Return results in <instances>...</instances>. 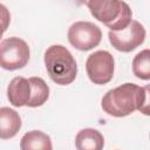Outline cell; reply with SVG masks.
Instances as JSON below:
<instances>
[{"mask_svg":"<svg viewBox=\"0 0 150 150\" xmlns=\"http://www.w3.org/2000/svg\"><path fill=\"white\" fill-rule=\"evenodd\" d=\"M149 86L124 83L110 89L102 97V109L110 116L124 117L135 110L149 115Z\"/></svg>","mask_w":150,"mask_h":150,"instance_id":"obj_1","label":"cell"},{"mask_svg":"<svg viewBox=\"0 0 150 150\" xmlns=\"http://www.w3.org/2000/svg\"><path fill=\"white\" fill-rule=\"evenodd\" d=\"M43 60L49 77L56 84L68 86L76 79L77 63L64 46L53 45L48 47Z\"/></svg>","mask_w":150,"mask_h":150,"instance_id":"obj_2","label":"cell"},{"mask_svg":"<svg viewBox=\"0 0 150 150\" xmlns=\"http://www.w3.org/2000/svg\"><path fill=\"white\" fill-rule=\"evenodd\" d=\"M91 15L104 23L110 30L117 32L124 29L132 18L129 5L118 0H91L86 2Z\"/></svg>","mask_w":150,"mask_h":150,"instance_id":"obj_3","label":"cell"},{"mask_svg":"<svg viewBox=\"0 0 150 150\" xmlns=\"http://www.w3.org/2000/svg\"><path fill=\"white\" fill-rule=\"evenodd\" d=\"M29 61V47L20 38L12 36L0 42V67L6 70L23 68Z\"/></svg>","mask_w":150,"mask_h":150,"instance_id":"obj_4","label":"cell"},{"mask_svg":"<svg viewBox=\"0 0 150 150\" xmlns=\"http://www.w3.org/2000/svg\"><path fill=\"white\" fill-rule=\"evenodd\" d=\"M102 40L101 28L89 21H77L68 29L69 43L82 52H87L97 47Z\"/></svg>","mask_w":150,"mask_h":150,"instance_id":"obj_5","label":"cell"},{"mask_svg":"<svg viewBox=\"0 0 150 150\" xmlns=\"http://www.w3.org/2000/svg\"><path fill=\"white\" fill-rule=\"evenodd\" d=\"M114 56L107 50H97L90 54L86 61V70L89 80L95 84H107L114 76Z\"/></svg>","mask_w":150,"mask_h":150,"instance_id":"obj_6","label":"cell"},{"mask_svg":"<svg viewBox=\"0 0 150 150\" xmlns=\"http://www.w3.org/2000/svg\"><path fill=\"white\" fill-rule=\"evenodd\" d=\"M109 41L111 46L123 53H129L141 46L145 40V29L143 25H141L136 20H131V22L122 30L108 33Z\"/></svg>","mask_w":150,"mask_h":150,"instance_id":"obj_7","label":"cell"},{"mask_svg":"<svg viewBox=\"0 0 150 150\" xmlns=\"http://www.w3.org/2000/svg\"><path fill=\"white\" fill-rule=\"evenodd\" d=\"M32 95V87L29 80L22 76L14 77L7 87V97L12 105L25 107L28 104Z\"/></svg>","mask_w":150,"mask_h":150,"instance_id":"obj_8","label":"cell"},{"mask_svg":"<svg viewBox=\"0 0 150 150\" xmlns=\"http://www.w3.org/2000/svg\"><path fill=\"white\" fill-rule=\"evenodd\" d=\"M21 128V117L19 114L9 108H0V139L13 138Z\"/></svg>","mask_w":150,"mask_h":150,"instance_id":"obj_9","label":"cell"},{"mask_svg":"<svg viewBox=\"0 0 150 150\" xmlns=\"http://www.w3.org/2000/svg\"><path fill=\"white\" fill-rule=\"evenodd\" d=\"M75 145L77 150H103L104 137L98 130L86 128L77 132Z\"/></svg>","mask_w":150,"mask_h":150,"instance_id":"obj_10","label":"cell"},{"mask_svg":"<svg viewBox=\"0 0 150 150\" xmlns=\"http://www.w3.org/2000/svg\"><path fill=\"white\" fill-rule=\"evenodd\" d=\"M21 150H53V144L50 137L40 131L32 130L26 132L20 141Z\"/></svg>","mask_w":150,"mask_h":150,"instance_id":"obj_11","label":"cell"},{"mask_svg":"<svg viewBox=\"0 0 150 150\" xmlns=\"http://www.w3.org/2000/svg\"><path fill=\"white\" fill-rule=\"evenodd\" d=\"M32 87V95L27 107L36 108L45 104L49 97V87L41 77H30L28 79Z\"/></svg>","mask_w":150,"mask_h":150,"instance_id":"obj_12","label":"cell"},{"mask_svg":"<svg viewBox=\"0 0 150 150\" xmlns=\"http://www.w3.org/2000/svg\"><path fill=\"white\" fill-rule=\"evenodd\" d=\"M134 75L141 80H150V50L144 49L139 52L132 60Z\"/></svg>","mask_w":150,"mask_h":150,"instance_id":"obj_13","label":"cell"},{"mask_svg":"<svg viewBox=\"0 0 150 150\" xmlns=\"http://www.w3.org/2000/svg\"><path fill=\"white\" fill-rule=\"evenodd\" d=\"M11 22V14L7 7L2 4H0V39L2 38L4 33L7 30Z\"/></svg>","mask_w":150,"mask_h":150,"instance_id":"obj_14","label":"cell"}]
</instances>
